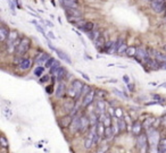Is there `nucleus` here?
I'll use <instances>...</instances> for the list:
<instances>
[{"label": "nucleus", "mask_w": 166, "mask_h": 153, "mask_svg": "<svg viewBox=\"0 0 166 153\" xmlns=\"http://www.w3.org/2000/svg\"><path fill=\"white\" fill-rule=\"evenodd\" d=\"M128 88H129V90H130V91H133V90H134V85H132V84L129 83L128 84Z\"/></svg>", "instance_id": "nucleus-43"}, {"label": "nucleus", "mask_w": 166, "mask_h": 153, "mask_svg": "<svg viewBox=\"0 0 166 153\" xmlns=\"http://www.w3.org/2000/svg\"><path fill=\"white\" fill-rule=\"evenodd\" d=\"M79 73H80V74L82 75V76H83V77H84V78H86V81H89V76H88V75H86L84 73H82V72H79Z\"/></svg>", "instance_id": "nucleus-42"}, {"label": "nucleus", "mask_w": 166, "mask_h": 153, "mask_svg": "<svg viewBox=\"0 0 166 153\" xmlns=\"http://www.w3.org/2000/svg\"><path fill=\"white\" fill-rule=\"evenodd\" d=\"M113 135H114V128L112 127V126H108V127H106V129H105V134H104V137L106 139H110L113 137Z\"/></svg>", "instance_id": "nucleus-20"}, {"label": "nucleus", "mask_w": 166, "mask_h": 153, "mask_svg": "<svg viewBox=\"0 0 166 153\" xmlns=\"http://www.w3.org/2000/svg\"><path fill=\"white\" fill-rule=\"evenodd\" d=\"M161 86H163V88H166V83H163V84L161 85Z\"/></svg>", "instance_id": "nucleus-46"}, {"label": "nucleus", "mask_w": 166, "mask_h": 153, "mask_svg": "<svg viewBox=\"0 0 166 153\" xmlns=\"http://www.w3.org/2000/svg\"><path fill=\"white\" fill-rule=\"evenodd\" d=\"M152 124H155V118H149L147 120L145 121V124H143V127L145 128H149V127H152Z\"/></svg>", "instance_id": "nucleus-31"}, {"label": "nucleus", "mask_w": 166, "mask_h": 153, "mask_svg": "<svg viewBox=\"0 0 166 153\" xmlns=\"http://www.w3.org/2000/svg\"><path fill=\"white\" fill-rule=\"evenodd\" d=\"M48 37H50V39H52V40H55V39H56L55 34H54V33H52L51 31H50V32H48Z\"/></svg>", "instance_id": "nucleus-39"}, {"label": "nucleus", "mask_w": 166, "mask_h": 153, "mask_svg": "<svg viewBox=\"0 0 166 153\" xmlns=\"http://www.w3.org/2000/svg\"><path fill=\"white\" fill-rule=\"evenodd\" d=\"M8 6H9V8H10V10H11V13L15 15V6H14V4L10 1V0H8Z\"/></svg>", "instance_id": "nucleus-38"}, {"label": "nucleus", "mask_w": 166, "mask_h": 153, "mask_svg": "<svg viewBox=\"0 0 166 153\" xmlns=\"http://www.w3.org/2000/svg\"><path fill=\"white\" fill-rule=\"evenodd\" d=\"M82 31H84V32H91V31H93V23H91V22H86L82 27H81Z\"/></svg>", "instance_id": "nucleus-24"}, {"label": "nucleus", "mask_w": 166, "mask_h": 153, "mask_svg": "<svg viewBox=\"0 0 166 153\" xmlns=\"http://www.w3.org/2000/svg\"><path fill=\"white\" fill-rule=\"evenodd\" d=\"M137 145L139 148H143L148 145V135L139 134L137 137Z\"/></svg>", "instance_id": "nucleus-9"}, {"label": "nucleus", "mask_w": 166, "mask_h": 153, "mask_svg": "<svg viewBox=\"0 0 166 153\" xmlns=\"http://www.w3.org/2000/svg\"><path fill=\"white\" fill-rule=\"evenodd\" d=\"M16 40H18V32L16 30H11L8 34L7 40H6V46H9L10 44H13Z\"/></svg>", "instance_id": "nucleus-6"}, {"label": "nucleus", "mask_w": 166, "mask_h": 153, "mask_svg": "<svg viewBox=\"0 0 166 153\" xmlns=\"http://www.w3.org/2000/svg\"><path fill=\"white\" fill-rule=\"evenodd\" d=\"M126 56L128 57H135V53H137V48L135 46H128V49L125 51Z\"/></svg>", "instance_id": "nucleus-23"}, {"label": "nucleus", "mask_w": 166, "mask_h": 153, "mask_svg": "<svg viewBox=\"0 0 166 153\" xmlns=\"http://www.w3.org/2000/svg\"><path fill=\"white\" fill-rule=\"evenodd\" d=\"M164 51L166 52V46H164Z\"/></svg>", "instance_id": "nucleus-47"}, {"label": "nucleus", "mask_w": 166, "mask_h": 153, "mask_svg": "<svg viewBox=\"0 0 166 153\" xmlns=\"http://www.w3.org/2000/svg\"><path fill=\"white\" fill-rule=\"evenodd\" d=\"M147 1H149V2H151V1H154V0H147Z\"/></svg>", "instance_id": "nucleus-48"}, {"label": "nucleus", "mask_w": 166, "mask_h": 153, "mask_svg": "<svg viewBox=\"0 0 166 153\" xmlns=\"http://www.w3.org/2000/svg\"><path fill=\"white\" fill-rule=\"evenodd\" d=\"M48 78H49V77H48V76H46V77H43V78L40 79V82H41V83H44V82H47V81H48Z\"/></svg>", "instance_id": "nucleus-44"}, {"label": "nucleus", "mask_w": 166, "mask_h": 153, "mask_svg": "<svg viewBox=\"0 0 166 153\" xmlns=\"http://www.w3.org/2000/svg\"><path fill=\"white\" fill-rule=\"evenodd\" d=\"M0 142H1V145H2L4 148H7V146H8V143H7V139H6L5 136H1V137H0Z\"/></svg>", "instance_id": "nucleus-36"}, {"label": "nucleus", "mask_w": 166, "mask_h": 153, "mask_svg": "<svg viewBox=\"0 0 166 153\" xmlns=\"http://www.w3.org/2000/svg\"><path fill=\"white\" fill-rule=\"evenodd\" d=\"M49 58H50V56H49L48 53H41V55H39V56L35 58V64L39 66L42 65V64H46Z\"/></svg>", "instance_id": "nucleus-14"}, {"label": "nucleus", "mask_w": 166, "mask_h": 153, "mask_svg": "<svg viewBox=\"0 0 166 153\" xmlns=\"http://www.w3.org/2000/svg\"><path fill=\"white\" fill-rule=\"evenodd\" d=\"M31 66H32V61L30 59H23L22 62L19 64V68L22 70H28L31 68Z\"/></svg>", "instance_id": "nucleus-19"}, {"label": "nucleus", "mask_w": 166, "mask_h": 153, "mask_svg": "<svg viewBox=\"0 0 166 153\" xmlns=\"http://www.w3.org/2000/svg\"><path fill=\"white\" fill-rule=\"evenodd\" d=\"M114 115H115V117H116L117 119H119V118H123V116H124L123 110H122L121 108H116V109H115Z\"/></svg>", "instance_id": "nucleus-32"}, {"label": "nucleus", "mask_w": 166, "mask_h": 153, "mask_svg": "<svg viewBox=\"0 0 166 153\" xmlns=\"http://www.w3.org/2000/svg\"><path fill=\"white\" fill-rule=\"evenodd\" d=\"M65 91H66V86H65V83L63 82H59L57 86V90H56V97H60L65 94Z\"/></svg>", "instance_id": "nucleus-17"}, {"label": "nucleus", "mask_w": 166, "mask_h": 153, "mask_svg": "<svg viewBox=\"0 0 166 153\" xmlns=\"http://www.w3.org/2000/svg\"><path fill=\"white\" fill-rule=\"evenodd\" d=\"M159 68L161 69H166V62H159Z\"/></svg>", "instance_id": "nucleus-40"}, {"label": "nucleus", "mask_w": 166, "mask_h": 153, "mask_svg": "<svg viewBox=\"0 0 166 153\" xmlns=\"http://www.w3.org/2000/svg\"><path fill=\"white\" fill-rule=\"evenodd\" d=\"M42 73H43V67H41V66H38V68H35V70H34V75L38 76V77H40L42 75Z\"/></svg>", "instance_id": "nucleus-35"}, {"label": "nucleus", "mask_w": 166, "mask_h": 153, "mask_svg": "<svg viewBox=\"0 0 166 153\" xmlns=\"http://www.w3.org/2000/svg\"><path fill=\"white\" fill-rule=\"evenodd\" d=\"M72 120H73V116L72 115H68V116L63 117L62 119L59 120V124L62 126L63 128H66V127H70L72 124Z\"/></svg>", "instance_id": "nucleus-12"}, {"label": "nucleus", "mask_w": 166, "mask_h": 153, "mask_svg": "<svg viewBox=\"0 0 166 153\" xmlns=\"http://www.w3.org/2000/svg\"><path fill=\"white\" fill-rule=\"evenodd\" d=\"M150 8L156 14H163L166 11V2H158L157 0H154L150 2Z\"/></svg>", "instance_id": "nucleus-2"}, {"label": "nucleus", "mask_w": 166, "mask_h": 153, "mask_svg": "<svg viewBox=\"0 0 166 153\" xmlns=\"http://www.w3.org/2000/svg\"><path fill=\"white\" fill-rule=\"evenodd\" d=\"M117 127H119V132H123V130L126 129L128 125H126V123H125L123 118H119L117 119Z\"/></svg>", "instance_id": "nucleus-22"}, {"label": "nucleus", "mask_w": 166, "mask_h": 153, "mask_svg": "<svg viewBox=\"0 0 166 153\" xmlns=\"http://www.w3.org/2000/svg\"><path fill=\"white\" fill-rule=\"evenodd\" d=\"M29 49H30V40L28 37H23V39H21V42H19L18 46L16 49V55L17 56H22Z\"/></svg>", "instance_id": "nucleus-1"}, {"label": "nucleus", "mask_w": 166, "mask_h": 153, "mask_svg": "<svg viewBox=\"0 0 166 153\" xmlns=\"http://www.w3.org/2000/svg\"><path fill=\"white\" fill-rule=\"evenodd\" d=\"M80 121H81V116H79V115L73 116V120H72V124L70 126L73 133H76V132L80 130Z\"/></svg>", "instance_id": "nucleus-8"}, {"label": "nucleus", "mask_w": 166, "mask_h": 153, "mask_svg": "<svg viewBox=\"0 0 166 153\" xmlns=\"http://www.w3.org/2000/svg\"><path fill=\"white\" fill-rule=\"evenodd\" d=\"M158 2H166V0H157Z\"/></svg>", "instance_id": "nucleus-45"}, {"label": "nucleus", "mask_w": 166, "mask_h": 153, "mask_svg": "<svg viewBox=\"0 0 166 153\" xmlns=\"http://www.w3.org/2000/svg\"><path fill=\"white\" fill-rule=\"evenodd\" d=\"M95 95H96V92L93 90H91L90 92L83 97V100H82V106H83V107H88L89 104H91L92 101H93V99H95Z\"/></svg>", "instance_id": "nucleus-7"}, {"label": "nucleus", "mask_w": 166, "mask_h": 153, "mask_svg": "<svg viewBox=\"0 0 166 153\" xmlns=\"http://www.w3.org/2000/svg\"><path fill=\"white\" fill-rule=\"evenodd\" d=\"M55 61H56V60H55L54 58H51V57H50V58H49V59L47 60V62L44 64L46 68H51V66L54 65V64H55Z\"/></svg>", "instance_id": "nucleus-34"}, {"label": "nucleus", "mask_w": 166, "mask_h": 153, "mask_svg": "<svg viewBox=\"0 0 166 153\" xmlns=\"http://www.w3.org/2000/svg\"><path fill=\"white\" fill-rule=\"evenodd\" d=\"M135 60H138L139 62H142V60L146 61L147 58H149V53L148 50H146L145 48H137V53H135Z\"/></svg>", "instance_id": "nucleus-4"}, {"label": "nucleus", "mask_w": 166, "mask_h": 153, "mask_svg": "<svg viewBox=\"0 0 166 153\" xmlns=\"http://www.w3.org/2000/svg\"><path fill=\"white\" fill-rule=\"evenodd\" d=\"M84 86V84L80 82V81H74L72 83V88H71V91H72V94L74 95L75 99H80V95H81V91L82 88Z\"/></svg>", "instance_id": "nucleus-3"}, {"label": "nucleus", "mask_w": 166, "mask_h": 153, "mask_svg": "<svg viewBox=\"0 0 166 153\" xmlns=\"http://www.w3.org/2000/svg\"><path fill=\"white\" fill-rule=\"evenodd\" d=\"M113 91H114L115 94H117V95H119V97H128V95H126V94H123V93L121 92V91H119L117 88H114Z\"/></svg>", "instance_id": "nucleus-37"}, {"label": "nucleus", "mask_w": 166, "mask_h": 153, "mask_svg": "<svg viewBox=\"0 0 166 153\" xmlns=\"http://www.w3.org/2000/svg\"><path fill=\"white\" fill-rule=\"evenodd\" d=\"M32 23H33L34 25H35V28H37L39 32L41 33L43 37H44V39H46V37H48V34H46V32H44V30H43L42 26H41V25H40V24H39L38 22H37V21H32Z\"/></svg>", "instance_id": "nucleus-25"}, {"label": "nucleus", "mask_w": 166, "mask_h": 153, "mask_svg": "<svg viewBox=\"0 0 166 153\" xmlns=\"http://www.w3.org/2000/svg\"><path fill=\"white\" fill-rule=\"evenodd\" d=\"M91 126L90 118H88L86 116H81V121H80V133H86V130L89 129V127Z\"/></svg>", "instance_id": "nucleus-5"}, {"label": "nucleus", "mask_w": 166, "mask_h": 153, "mask_svg": "<svg viewBox=\"0 0 166 153\" xmlns=\"http://www.w3.org/2000/svg\"><path fill=\"white\" fill-rule=\"evenodd\" d=\"M123 79H124V82H125L126 84L130 83V78H129V76H126V75H124L123 76Z\"/></svg>", "instance_id": "nucleus-41"}, {"label": "nucleus", "mask_w": 166, "mask_h": 153, "mask_svg": "<svg viewBox=\"0 0 166 153\" xmlns=\"http://www.w3.org/2000/svg\"><path fill=\"white\" fill-rule=\"evenodd\" d=\"M55 52L57 53L58 57H59V58H60L62 60H64V61H65V62H67V64H70V65H71V64H72L71 58H70V57L67 56V55H66V53H65V52H64V51L59 50V49H56V50H55Z\"/></svg>", "instance_id": "nucleus-16"}, {"label": "nucleus", "mask_w": 166, "mask_h": 153, "mask_svg": "<svg viewBox=\"0 0 166 153\" xmlns=\"http://www.w3.org/2000/svg\"><path fill=\"white\" fill-rule=\"evenodd\" d=\"M66 73L67 70L65 69V68H63V67H60V68H58L55 73H54V76H55V79H57L58 82H62L63 79L65 78V76H66Z\"/></svg>", "instance_id": "nucleus-11"}, {"label": "nucleus", "mask_w": 166, "mask_h": 153, "mask_svg": "<svg viewBox=\"0 0 166 153\" xmlns=\"http://www.w3.org/2000/svg\"><path fill=\"white\" fill-rule=\"evenodd\" d=\"M105 102L103 100H98L97 101V109L100 111V113H105Z\"/></svg>", "instance_id": "nucleus-29"}, {"label": "nucleus", "mask_w": 166, "mask_h": 153, "mask_svg": "<svg viewBox=\"0 0 166 153\" xmlns=\"http://www.w3.org/2000/svg\"><path fill=\"white\" fill-rule=\"evenodd\" d=\"M9 30L6 27L5 25H1L0 26V41L1 42H6L7 37H8V34H9Z\"/></svg>", "instance_id": "nucleus-13"}, {"label": "nucleus", "mask_w": 166, "mask_h": 153, "mask_svg": "<svg viewBox=\"0 0 166 153\" xmlns=\"http://www.w3.org/2000/svg\"><path fill=\"white\" fill-rule=\"evenodd\" d=\"M105 44H106V42H105V39L104 37H100L99 39H97L95 41V46L99 49V48H103V46H105Z\"/></svg>", "instance_id": "nucleus-26"}, {"label": "nucleus", "mask_w": 166, "mask_h": 153, "mask_svg": "<svg viewBox=\"0 0 166 153\" xmlns=\"http://www.w3.org/2000/svg\"><path fill=\"white\" fill-rule=\"evenodd\" d=\"M88 35H89V39L92 40V41L95 42L97 39H99L101 37V34H100L99 31H97V30H93V31H91V32L88 33Z\"/></svg>", "instance_id": "nucleus-21"}, {"label": "nucleus", "mask_w": 166, "mask_h": 153, "mask_svg": "<svg viewBox=\"0 0 166 153\" xmlns=\"http://www.w3.org/2000/svg\"><path fill=\"white\" fill-rule=\"evenodd\" d=\"M91 91V88L89 86V85H86V84H84V86H83V88H82V91H81V95L80 97H82V100H83V97H86L88 93Z\"/></svg>", "instance_id": "nucleus-27"}, {"label": "nucleus", "mask_w": 166, "mask_h": 153, "mask_svg": "<svg viewBox=\"0 0 166 153\" xmlns=\"http://www.w3.org/2000/svg\"><path fill=\"white\" fill-rule=\"evenodd\" d=\"M65 13L67 16H75V17H82V13L76 8H65Z\"/></svg>", "instance_id": "nucleus-15"}, {"label": "nucleus", "mask_w": 166, "mask_h": 153, "mask_svg": "<svg viewBox=\"0 0 166 153\" xmlns=\"http://www.w3.org/2000/svg\"><path fill=\"white\" fill-rule=\"evenodd\" d=\"M60 4L65 8H76V9H79V7H80L77 0H60Z\"/></svg>", "instance_id": "nucleus-10"}, {"label": "nucleus", "mask_w": 166, "mask_h": 153, "mask_svg": "<svg viewBox=\"0 0 166 153\" xmlns=\"http://www.w3.org/2000/svg\"><path fill=\"white\" fill-rule=\"evenodd\" d=\"M126 49H128V46H126V42H124L123 44H122V46H121L119 48V49H117V51H116V52H117V53H119V55H122V53H124V52L126 51Z\"/></svg>", "instance_id": "nucleus-33"}, {"label": "nucleus", "mask_w": 166, "mask_h": 153, "mask_svg": "<svg viewBox=\"0 0 166 153\" xmlns=\"http://www.w3.org/2000/svg\"><path fill=\"white\" fill-rule=\"evenodd\" d=\"M60 67H62V66H60V62H59L58 60H56L55 61V64H54V65L51 66V68H50V74L54 75V73H55L58 68H60Z\"/></svg>", "instance_id": "nucleus-30"}, {"label": "nucleus", "mask_w": 166, "mask_h": 153, "mask_svg": "<svg viewBox=\"0 0 166 153\" xmlns=\"http://www.w3.org/2000/svg\"><path fill=\"white\" fill-rule=\"evenodd\" d=\"M158 152L166 153V139H161L159 145H158Z\"/></svg>", "instance_id": "nucleus-28"}, {"label": "nucleus", "mask_w": 166, "mask_h": 153, "mask_svg": "<svg viewBox=\"0 0 166 153\" xmlns=\"http://www.w3.org/2000/svg\"><path fill=\"white\" fill-rule=\"evenodd\" d=\"M141 129H142V125L140 124V121H134L132 125V133L134 135L141 134Z\"/></svg>", "instance_id": "nucleus-18"}]
</instances>
